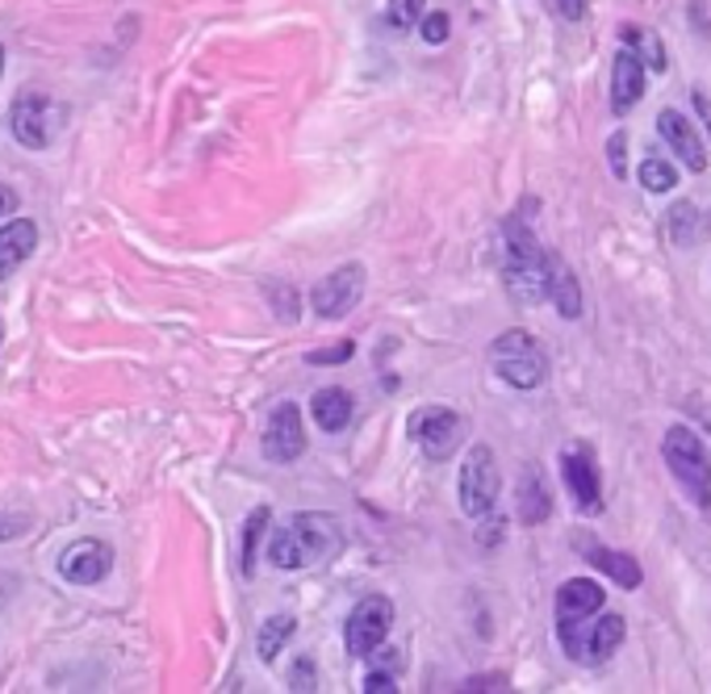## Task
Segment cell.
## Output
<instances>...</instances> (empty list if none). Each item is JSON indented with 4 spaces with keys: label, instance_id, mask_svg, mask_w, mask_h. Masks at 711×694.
I'll return each instance as SVG.
<instances>
[{
    "label": "cell",
    "instance_id": "obj_1",
    "mask_svg": "<svg viewBox=\"0 0 711 694\" xmlns=\"http://www.w3.org/2000/svg\"><path fill=\"white\" fill-rule=\"evenodd\" d=\"M498 268H503L506 289L520 297L523 306L549 301V272H553V251L536 244L520 214L503 222V244H498Z\"/></svg>",
    "mask_w": 711,
    "mask_h": 694
},
{
    "label": "cell",
    "instance_id": "obj_2",
    "mask_svg": "<svg viewBox=\"0 0 711 694\" xmlns=\"http://www.w3.org/2000/svg\"><path fill=\"white\" fill-rule=\"evenodd\" d=\"M339 544H344L339 523L323 510H306L268 536V561H273V569H310L318 561H327Z\"/></svg>",
    "mask_w": 711,
    "mask_h": 694
},
{
    "label": "cell",
    "instance_id": "obj_3",
    "mask_svg": "<svg viewBox=\"0 0 711 694\" xmlns=\"http://www.w3.org/2000/svg\"><path fill=\"white\" fill-rule=\"evenodd\" d=\"M661 456H665V469L674 473V482L687 494L699 510L711 515V456L708 444L687 427V423H674L665 439H661Z\"/></svg>",
    "mask_w": 711,
    "mask_h": 694
},
{
    "label": "cell",
    "instance_id": "obj_4",
    "mask_svg": "<svg viewBox=\"0 0 711 694\" xmlns=\"http://www.w3.org/2000/svg\"><path fill=\"white\" fill-rule=\"evenodd\" d=\"M490 365H494V377L511 389H540L549 381V360H544V347H540L536 335L527 330H506L490 344Z\"/></svg>",
    "mask_w": 711,
    "mask_h": 694
},
{
    "label": "cell",
    "instance_id": "obj_5",
    "mask_svg": "<svg viewBox=\"0 0 711 694\" xmlns=\"http://www.w3.org/2000/svg\"><path fill=\"white\" fill-rule=\"evenodd\" d=\"M556 636H561V648H565L570 661H577V665H603L624 644L628 624L620 611H608L594 624L590 619H582V624H556Z\"/></svg>",
    "mask_w": 711,
    "mask_h": 694
},
{
    "label": "cell",
    "instance_id": "obj_6",
    "mask_svg": "<svg viewBox=\"0 0 711 694\" xmlns=\"http://www.w3.org/2000/svg\"><path fill=\"white\" fill-rule=\"evenodd\" d=\"M503 494V473H498V460H494V448L490 444H473L465 452V465H461V510L468 519H486L494 503Z\"/></svg>",
    "mask_w": 711,
    "mask_h": 694
},
{
    "label": "cell",
    "instance_id": "obj_7",
    "mask_svg": "<svg viewBox=\"0 0 711 694\" xmlns=\"http://www.w3.org/2000/svg\"><path fill=\"white\" fill-rule=\"evenodd\" d=\"M389 627H394V603L385 594H368L361 598L344 624V641L352 657H373L385 641H389Z\"/></svg>",
    "mask_w": 711,
    "mask_h": 694
},
{
    "label": "cell",
    "instance_id": "obj_8",
    "mask_svg": "<svg viewBox=\"0 0 711 694\" xmlns=\"http://www.w3.org/2000/svg\"><path fill=\"white\" fill-rule=\"evenodd\" d=\"M406 435L423 448L427 460H448L461 444V435H465V423L452 406H418L406 423Z\"/></svg>",
    "mask_w": 711,
    "mask_h": 694
},
{
    "label": "cell",
    "instance_id": "obj_9",
    "mask_svg": "<svg viewBox=\"0 0 711 694\" xmlns=\"http://www.w3.org/2000/svg\"><path fill=\"white\" fill-rule=\"evenodd\" d=\"M368 289V272L365 264H344V268H335L327 277L318 280L310 289V306L318 318H344L361 306V297Z\"/></svg>",
    "mask_w": 711,
    "mask_h": 694
},
{
    "label": "cell",
    "instance_id": "obj_10",
    "mask_svg": "<svg viewBox=\"0 0 711 694\" xmlns=\"http://www.w3.org/2000/svg\"><path fill=\"white\" fill-rule=\"evenodd\" d=\"M561 477H565V489L577 510L594 515L603 506V482H599V460L586 444H570L561 452Z\"/></svg>",
    "mask_w": 711,
    "mask_h": 694
},
{
    "label": "cell",
    "instance_id": "obj_11",
    "mask_svg": "<svg viewBox=\"0 0 711 694\" xmlns=\"http://www.w3.org/2000/svg\"><path fill=\"white\" fill-rule=\"evenodd\" d=\"M306 452V423H302V406L297 401H280L273 418H268V432H264V456L273 465H294Z\"/></svg>",
    "mask_w": 711,
    "mask_h": 694
},
{
    "label": "cell",
    "instance_id": "obj_12",
    "mask_svg": "<svg viewBox=\"0 0 711 694\" xmlns=\"http://www.w3.org/2000/svg\"><path fill=\"white\" fill-rule=\"evenodd\" d=\"M51 126H55V105L42 97V92H26L13 101L9 109V135L30 147V151H42L51 142Z\"/></svg>",
    "mask_w": 711,
    "mask_h": 694
},
{
    "label": "cell",
    "instance_id": "obj_13",
    "mask_svg": "<svg viewBox=\"0 0 711 694\" xmlns=\"http://www.w3.org/2000/svg\"><path fill=\"white\" fill-rule=\"evenodd\" d=\"M113 569V548L105 539H76L68 553L59 556V573L71 586H97Z\"/></svg>",
    "mask_w": 711,
    "mask_h": 694
},
{
    "label": "cell",
    "instance_id": "obj_14",
    "mask_svg": "<svg viewBox=\"0 0 711 694\" xmlns=\"http://www.w3.org/2000/svg\"><path fill=\"white\" fill-rule=\"evenodd\" d=\"M658 135L665 147H674V156L691 168V172H708V147L694 135V126L687 122V113L678 109H661L658 113Z\"/></svg>",
    "mask_w": 711,
    "mask_h": 694
},
{
    "label": "cell",
    "instance_id": "obj_15",
    "mask_svg": "<svg viewBox=\"0 0 711 694\" xmlns=\"http://www.w3.org/2000/svg\"><path fill=\"white\" fill-rule=\"evenodd\" d=\"M644 88H649V68H644L641 54L632 51L615 54V63H611V109L628 113L632 105H641Z\"/></svg>",
    "mask_w": 711,
    "mask_h": 694
},
{
    "label": "cell",
    "instance_id": "obj_16",
    "mask_svg": "<svg viewBox=\"0 0 711 694\" xmlns=\"http://www.w3.org/2000/svg\"><path fill=\"white\" fill-rule=\"evenodd\" d=\"M608 603V594L599 582H586V577H573L556 591V624H582L590 615H599Z\"/></svg>",
    "mask_w": 711,
    "mask_h": 694
},
{
    "label": "cell",
    "instance_id": "obj_17",
    "mask_svg": "<svg viewBox=\"0 0 711 694\" xmlns=\"http://www.w3.org/2000/svg\"><path fill=\"white\" fill-rule=\"evenodd\" d=\"M38 247V226L30 218H13L0 226V280H9L21 264L34 256Z\"/></svg>",
    "mask_w": 711,
    "mask_h": 694
},
{
    "label": "cell",
    "instance_id": "obj_18",
    "mask_svg": "<svg viewBox=\"0 0 711 694\" xmlns=\"http://www.w3.org/2000/svg\"><path fill=\"white\" fill-rule=\"evenodd\" d=\"M582 556H586V561L599 573H608L620 591H636V586L644 582L641 561H636V556L615 553V548H603V544H586V548H582Z\"/></svg>",
    "mask_w": 711,
    "mask_h": 694
},
{
    "label": "cell",
    "instance_id": "obj_19",
    "mask_svg": "<svg viewBox=\"0 0 711 694\" xmlns=\"http://www.w3.org/2000/svg\"><path fill=\"white\" fill-rule=\"evenodd\" d=\"M310 415L323 432L335 435L352 423V415H356V398H352L347 389H339V385H327V389H318L310 398Z\"/></svg>",
    "mask_w": 711,
    "mask_h": 694
},
{
    "label": "cell",
    "instance_id": "obj_20",
    "mask_svg": "<svg viewBox=\"0 0 711 694\" xmlns=\"http://www.w3.org/2000/svg\"><path fill=\"white\" fill-rule=\"evenodd\" d=\"M515 515H520L523 527H536V523L553 515V498H549L544 482L536 477V469H523L520 486H515Z\"/></svg>",
    "mask_w": 711,
    "mask_h": 694
},
{
    "label": "cell",
    "instance_id": "obj_21",
    "mask_svg": "<svg viewBox=\"0 0 711 694\" xmlns=\"http://www.w3.org/2000/svg\"><path fill=\"white\" fill-rule=\"evenodd\" d=\"M670 239H674V247H694L711 239L708 209H699L694 201H674V209H670Z\"/></svg>",
    "mask_w": 711,
    "mask_h": 694
},
{
    "label": "cell",
    "instance_id": "obj_22",
    "mask_svg": "<svg viewBox=\"0 0 711 694\" xmlns=\"http://www.w3.org/2000/svg\"><path fill=\"white\" fill-rule=\"evenodd\" d=\"M549 301L556 306L561 318H582V285L573 277V268L561 256H553V272H549Z\"/></svg>",
    "mask_w": 711,
    "mask_h": 694
},
{
    "label": "cell",
    "instance_id": "obj_23",
    "mask_svg": "<svg viewBox=\"0 0 711 694\" xmlns=\"http://www.w3.org/2000/svg\"><path fill=\"white\" fill-rule=\"evenodd\" d=\"M294 632H297L294 615H273V619H264L260 636H256V653H260L264 665H273V661L285 653V644H289V636H294Z\"/></svg>",
    "mask_w": 711,
    "mask_h": 694
},
{
    "label": "cell",
    "instance_id": "obj_24",
    "mask_svg": "<svg viewBox=\"0 0 711 694\" xmlns=\"http://www.w3.org/2000/svg\"><path fill=\"white\" fill-rule=\"evenodd\" d=\"M620 38L628 42V51L641 54L644 68L665 71V63H670V59H665V47H661L658 30H649V26H624V30H620Z\"/></svg>",
    "mask_w": 711,
    "mask_h": 694
},
{
    "label": "cell",
    "instance_id": "obj_25",
    "mask_svg": "<svg viewBox=\"0 0 711 694\" xmlns=\"http://www.w3.org/2000/svg\"><path fill=\"white\" fill-rule=\"evenodd\" d=\"M273 523V510L268 506H256L244 523V548H239V565H244V577H256V553H260V539Z\"/></svg>",
    "mask_w": 711,
    "mask_h": 694
},
{
    "label": "cell",
    "instance_id": "obj_26",
    "mask_svg": "<svg viewBox=\"0 0 711 694\" xmlns=\"http://www.w3.org/2000/svg\"><path fill=\"white\" fill-rule=\"evenodd\" d=\"M641 185L649 192H670L678 185V172H674V163H665L661 156H649L641 159Z\"/></svg>",
    "mask_w": 711,
    "mask_h": 694
},
{
    "label": "cell",
    "instance_id": "obj_27",
    "mask_svg": "<svg viewBox=\"0 0 711 694\" xmlns=\"http://www.w3.org/2000/svg\"><path fill=\"white\" fill-rule=\"evenodd\" d=\"M423 4L427 0H385V21L394 30H411V26L423 21Z\"/></svg>",
    "mask_w": 711,
    "mask_h": 694
},
{
    "label": "cell",
    "instance_id": "obj_28",
    "mask_svg": "<svg viewBox=\"0 0 711 694\" xmlns=\"http://www.w3.org/2000/svg\"><path fill=\"white\" fill-rule=\"evenodd\" d=\"M418 34H423V42L427 47H444L452 34V18L444 13V9H435V13H423V21H418Z\"/></svg>",
    "mask_w": 711,
    "mask_h": 694
},
{
    "label": "cell",
    "instance_id": "obj_29",
    "mask_svg": "<svg viewBox=\"0 0 711 694\" xmlns=\"http://www.w3.org/2000/svg\"><path fill=\"white\" fill-rule=\"evenodd\" d=\"M352 356H356V344H352V339H339V344H330L327 351H310L306 360H310V365H347Z\"/></svg>",
    "mask_w": 711,
    "mask_h": 694
},
{
    "label": "cell",
    "instance_id": "obj_30",
    "mask_svg": "<svg viewBox=\"0 0 711 694\" xmlns=\"http://www.w3.org/2000/svg\"><path fill=\"white\" fill-rule=\"evenodd\" d=\"M314 677H318V670H314V661L310 657H297L294 661V670H289V691H318V682H314Z\"/></svg>",
    "mask_w": 711,
    "mask_h": 694
},
{
    "label": "cell",
    "instance_id": "obj_31",
    "mask_svg": "<svg viewBox=\"0 0 711 694\" xmlns=\"http://www.w3.org/2000/svg\"><path fill=\"white\" fill-rule=\"evenodd\" d=\"M26 532H30V519H26V515H9V510H0V544H4V539L26 536Z\"/></svg>",
    "mask_w": 711,
    "mask_h": 694
},
{
    "label": "cell",
    "instance_id": "obj_32",
    "mask_svg": "<svg viewBox=\"0 0 711 694\" xmlns=\"http://www.w3.org/2000/svg\"><path fill=\"white\" fill-rule=\"evenodd\" d=\"M365 694H398V682H394V674H385V670H373V674L365 677V686H361Z\"/></svg>",
    "mask_w": 711,
    "mask_h": 694
},
{
    "label": "cell",
    "instance_id": "obj_33",
    "mask_svg": "<svg viewBox=\"0 0 711 694\" xmlns=\"http://www.w3.org/2000/svg\"><path fill=\"white\" fill-rule=\"evenodd\" d=\"M268 297H277V301H280V318H285V323H294V318H297V294H294V289H285V285H273V289H268Z\"/></svg>",
    "mask_w": 711,
    "mask_h": 694
},
{
    "label": "cell",
    "instance_id": "obj_34",
    "mask_svg": "<svg viewBox=\"0 0 711 694\" xmlns=\"http://www.w3.org/2000/svg\"><path fill=\"white\" fill-rule=\"evenodd\" d=\"M624 147H628V139H624V135H611V142H608V156H611V172L620 176V180H624V176H628V168H624Z\"/></svg>",
    "mask_w": 711,
    "mask_h": 694
},
{
    "label": "cell",
    "instance_id": "obj_35",
    "mask_svg": "<svg viewBox=\"0 0 711 694\" xmlns=\"http://www.w3.org/2000/svg\"><path fill=\"white\" fill-rule=\"evenodd\" d=\"M691 21L699 34H711V9L703 4V0H691Z\"/></svg>",
    "mask_w": 711,
    "mask_h": 694
},
{
    "label": "cell",
    "instance_id": "obj_36",
    "mask_svg": "<svg viewBox=\"0 0 711 694\" xmlns=\"http://www.w3.org/2000/svg\"><path fill=\"white\" fill-rule=\"evenodd\" d=\"M556 9H561V18L565 21H582L586 18V0H553Z\"/></svg>",
    "mask_w": 711,
    "mask_h": 694
},
{
    "label": "cell",
    "instance_id": "obj_37",
    "mask_svg": "<svg viewBox=\"0 0 711 694\" xmlns=\"http://www.w3.org/2000/svg\"><path fill=\"white\" fill-rule=\"evenodd\" d=\"M18 192L13 189H4V185H0V218H9V214H18Z\"/></svg>",
    "mask_w": 711,
    "mask_h": 694
},
{
    "label": "cell",
    "instance_id": "obj_38",
    "mask_svg": "<svg viewBox=\"0 0 711 694\" xmlns=\"http://www.w3.org/2000/svg\"><path fill=\"white\" fill-rule=\"evenodd\" d=\"M0 71H4V47H0Z\"/></svg>",
    "mask_w": 711,
    "mask_h": 694
}]
</instances>
